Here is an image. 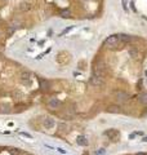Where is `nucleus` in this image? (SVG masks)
I'll list each match as a JSON object with an SVG mask.
<instances>
[{"mask_svg":"<svg viewBox=\"0 0 147 155\" xmlns=\"http://www.w3.org/2000/svg\"><path fill=\"white\" fill-rule=\"evenodd\" d=\"M106 151H105V149H99V150H97L96 152H94V155H103Z\"/></svg>","mask_w":147,"mask_h":155,"instance_id":"nucleus-18","label":"nucleus"},{"mask_svg":"<svg viewBox=\"0 0 147 155\" xmlns=\"http://www.w3.org/2000/svg\"><path fill=\"white\" fill-rule=\"evenodd\" d=\"M90 84L94 85V87H101V85H103V78L97 76V75H93V76L90 78Z\"/></svg>","mask_w":147,"mask_h":155,"instance_id":"nucleus-5","label":"nucleus"},{"mask_svg":"<svg viewBox=\"0 0 147 155\" xmlns=\"http://www.w3.org/2000/svg\"><path fill=\"white\" fill-rule=\"evenodd\" d=\"M105 136H107L112 142H116V141H119V138H120V132H119L117 129H110V131H106V132H105Z\"/></svg>","mask_w":147,"mask_h":155,"instance_id":"nucleus-3","label":"nucleus"},{"mask_svg":"<svg viewBox=\"0 0 147 155\" xmlns=\"http://www.w3.org/2000/svg\"><path fill=\"white\" fill-rule=\"evenodd\" d=\"M119 44H120L119 35H111L105 40V47H107L108 49H117Z\"/></svg>","mask_w":147,"mask_h":155,"instance_id":"nucleus-2","label":"nucleus"},{"mask_svg":"<svg viewBox=\"0 0 147 155\" xmlns=\"http://www.w3.org/2000/svg\"><path fill=\"white\" fill-rule=\"evenodd\" d=\"M137 155H147V154H143V152H138Z\"/></svg>","mask_w":147,"mask_h":155,"instance_id":"nucleus-24","label":"nucleus"},{"mask_svg":"<svg viewBox=\"0 0 147 155\" xmlns=\"http://www.w3.org/2000/svg\"><path fill=\"white\" fill-rule=\"evenodd\" d=\"M0 107H2V109H0V113H9L11 110H9V105H0Z\"/></svg>","mask_w":147,"mask_h":155,"instance_id":"nucleus-16","label":"nucleus"},{"mask_svg":"<svg viewBox=\"0 0 147 155\" xmlns=\"http://www.w3.org/2000/svg\"><path fill=\"white\" fill-rule=\"evenodd\" d=\"M108 111H110V113H119L120 110H119L117 106H110V107H108Z\"/></svg>","mask_w":147,"mask_h":155,"instance_id":"nucleus-17","label":"nucleus"},{"mask_svg":"<svg viewBox=\"0 0 147 155\" xmlns=\"http://www.w3.org/2000/svg\"><path fill=\"white\" fill-rule=\"evenodd\" d=\"M58 151H59V152H62V154H66V151H65L63 149H58Z\"/></svg>","mask_w":147,"mask_h":155,"instance_id":"nucleus-23","label":"nucleus"},{"mask_svg":"<svg viewBox=\"0 0 147 155\" xmlns=\"http://www.w3.org/2000/svg\"><path fill=\"white\" fill-rule=\"evenodd\" d=\"M119 40H120V43L126 44V43L132 41V40H133V38H132V36H129V35H126V34H121V35H119Z\"/></svg>","mask_w":147,"mask_h":155,"instance_id":"nucleus-9","label":"nucleus"},{"mask_svg":"<svg viewBox=\"0 0 147 155\" xmlns=\"http://www.w3.org/2000/svg\"><path fill=\"white\" fill-rule=\"evenodd\" d=\"M70 30H71V27H68V29H65V30H63V32H62L61 35H63V34H66V32H68Z\"/></svg>","mask_w":147,"mask_h":155,"instance_id":"nucleus-22","label":"nucleus"},{"mask_svg":"<svg viewBox=\"0 0 147 155\" xmlns=\"http://www.w3.org/2000/svg\"><path fill=\"white\" fill-rule=\"evenodd\" d=\"M128 53H129V56H130L132 58H137V57H138V50H137L135 48H130V49L128 50Z\"/></svg>","mask_w":147,"mask_h":155,"instance_id":"nucleus-12","label":"nucleus"},{"mask_svg":"<svg viewBox=\"0 0 147 155\" xmlns=\"http://www.w3.org/2000/svg\"><path fill=\"white\" fill-rule=\"evenodd\" d=\"M30 76H31L30 72H26V71H25V72L21 74V80H22L25 84H26V83H30Z\"/></svg>","mask_w":147,"mask_h":155,"instance_id":"nucleus-11","label":"nucleus"},{"mask_svg":"<svg viewBox=\"0 0 147 155\" xmlns=\"http://www.w3.org/2000/svg\"><path fill=\"white\" fill-rule=\"evenodd\" d=\"M48 106H49V109L56 110V109H58V107L61 106V101H59L58 98H50V100L48 101Z\"/></svg>","mask_w":147,"mask_h":155,"instance_id":"nucleus-6","label":"nucleus"},{"mask_svg":"<svg viewBox=\"0 0 147 155\" xmlns=\"http://www.w3.org/2000/svg\"><path fill=\"white\" fill-rule=\"evenodd\" d=\"M58 128H59V131H61V132H65L67 127H66V124H59V125H58Z\"/></svg>","mask_w":147,"mask_h":155,"instance_id":"nucleus-20","label":"nucleus"},{"mask_svg":"<svg viewBox=\"0 0 147 155\" xmlns=\"http://www.w3.org/2000/svg\"><path fill=\"white\" fill-rule=\"evenodd\" d=\"M30 8H31V5H30L29 3H22V4H21V7H20V9H21V11H23V12L29 11Z\"/></svg>","mask_w":147,"mask_h":155,"instance_id":"nucleus-14","label":"nucleus"},{"mask_svg":"<svg viewBox=\"0 0 147 155\" xmlns=\"http://www.w3.org/2000/svg\"><path fill=\"white\" fill-rule=\"evenodd\" d=\"M43 124H44V127H45V128L50 129V128H53V127L56 125V122H54L52 118H47V119H44Z\"/></svg>","mask_w":147,"mask_h":155,"instance_id":"nucleus-8","label":"nucleus"},{"mask_svg":"<svg viewBox=\"0 0 147 155\" xmlns=\"http://www.w3.org/2000/svg\"><path fill=\"white\" fill-rule=\"evenodd\" d=\"M39 82H40V89H41L43 92H48V91H50V83H49L48 80L40 79Z\"/></svg>","mask_w":147,"mask_h":155,"instance_id":"nucleus-7","label":"nucleus"},{"mask_svg":"<svg viewBox=\"0 0 147 155\" xmlns=\"http://www.w3.org/2000/svg\"><path fill=\"white\" fill-rule=\"evenodd\" d=\"M115 97H116V101H117V102H120V104H125V102L129 100V94H128L126 92H124V91L116 92Z\"/></svg>","mask_w":147,"mask_h":155,"instance_id":"nucleus-4","label":"nucleus"},{"mask_svg":"<svg viewBox=\"0 0 147 155\" xmlns=\"http://www.w3.org/2000/svg\"><path fill=\"white\" fill-rule=\"evenodd\" d=\"M139 102L141 104H143V105H147V92H144V93H142L141 96H139Z\"/></svg>","mask_w":147,"mask_h":155,"instance_id":"nucleus-13","label":"nucleus"},{"mask_svg":"<svg viewBox=\"0 0 147 155\" xmlns=\"http://www.w3.org/2000/svg\"><path fill=\"white\" fill-rule=\"evenodd\" d=\"M76 142H78V145H80V146H88V141H87V138H85L84 136H79V137L76 138Z\"/></svg>","mask_w":147,"mask_h":155,"instance_id":"nucleus-10","label":"nucleus"},{"mask_svg":"<svg viewBox=\"0 0 147 155\" xmlns=\"http://www.w3.org/2000/svg\"><path fill=\"white\" fill-rule=\"evenodd\" d=\"M123 2V8L124 11H128V0H121Z\"/></svg>","mask_w":147,"mask_h":155,"instance_id":"nucleus-19","label":"nucleus"},{"mask_svg":"<svg viewBox=\"0 0 147 155\" xmlns=\"http://www.w3.org/2000/svg\"><path fill=\"white\" fill-rule=\"evenodd\" d=\"M105 67L106 66H105V63H103L102 59H96V62L93 65V75L103 78L105 76V70H106Z\"/></svg>","mask_w":147,"mask_h":155,"instance_id":"nucleus-1","label":"nucleus"},{"mask_svg":"<svg viewBox=\"0 0 147 155\" xmlns=\"http://www.w3.org/2000/svg\"><path fill=\"white\" fill-rule=\"evenodd\" d=\"M143 141H144V142H147V137H144V138H143Z\"/></svg>","mask_w":147,"mask_h":155,"instance_id":"nucleus-25","label":"nucleus"},{"mask_svg":"<svg viewBox=\"0 0 147 155\" xmlns=\"http://www.w3.org/2000/svg\"><path fill=\"white\" fill-rule=\"evenodd\" d=\"M21 134H22L23 137H27V138H31V134H30V133H26V132H21Z\"/></svg>","mask_w":147,"mask_h":155,"instance_id":"nucleus-21","label":"nucleus"},{"mask_svg":"<svg viewBox=\"0 0 147 155\" xmlns=\"http://www.w3.org/2000/svg\"><path fill=\"white\" fill-rule=\"evenodd\" d=\"M61 16H62L63 18H68V17H71V12H70L68 9H63V11L61 12Z\"/></svg>","mask_w":147,"mask_h":155,"instance_id":"nucleus-15","label":"nucleus"}]
</instances>
